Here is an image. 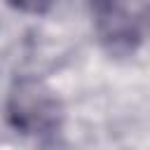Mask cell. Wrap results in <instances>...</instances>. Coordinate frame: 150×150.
<instances>
[{
    "label": "cell",
    "instance_id": "obj_2",
    "mask_svg": "<svg viewBox=\"0 0 150 150\" xmlns=\"http://www.w3.org/2000/svg\"><path fill=\"white\" fill-rule=\"evenodd\" d=\"M98 45L112 59L134 56L143 42V21L127 0H89Z\"/></svg>",
    "mask_w": 150,
    "mask_h": 150
},
{
    "label": "cell",
    "instance_id": "obj_1",
    "mask_svg": "<svg viewBox=\"0 0 150 150\" xmlns=\"http://www.w3.org/2000/svg\"><path fill=\"white\" fill-rule=\"evenodd\" d=\"M5 117L16 134L49 141L63 127V105L42 80L21 75L7 91Z\"/></svg>",
    "mask_w": 150,
    "mask_h": 150
},
{
    "label": "cell",
    "instance_id": "obj_3",
    "mask_svg": "<svg viewBox=\"0 0 150 150\" xmlns=\"http://www.w3.org/2000/svg\"><path fill=\"white\" fill-rule=\"evenodd\" d=\"M12 9L21 12V14H33V16H42L47 14L56 0H5Z\"/></svg>",
    "mask_w": 150,
    "mask_h": 150
}]
</instances>
